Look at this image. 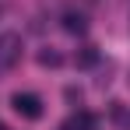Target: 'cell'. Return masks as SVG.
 <instances>
[{"label": "cell", "instance_id": "obj_1", "mask_svg": "<svg viewBox=\"0 0 130 130\" xmlns=\"http://www.w3.org/2000/svg\"><path fill=\"white\" fill-rule=\"evenodd\" d=\"M11 109L21 116V120H28V123H35V120H42V99L35 95V91H14L11 95Z\"/></svg>", "mask_w": 130, "mask_h": 130}, {"label": "cell", "instance_id": "obj_2", "mask_svg": "<svg viewBox=\"0 0 130 130\" xmlns=\"http://www.w3.org/2000/svg\"><path fill=\"white\" fill-rule=\"evenodd\" d=\"M18 60H21V35L18 32H4L0 35V74H7Z\"/></svg>", "mask_w": 130, "mask_h": 130}, {"label": "cell", "instance_id": "obj_3", "mask_svg": "<svg viewBox=\"0 0 130 130\" xmlns=\"http://www.w3.org/2000/svg\"><path fill=\"white\" fill-rule=\"evenodd\" d=\"M63 28L70 32V35H85L88 21H85V14H77V11H67V14H63Z\"/></svg>", "mask_w": 130, "mask_h": 130}, {"label": "cell", "instance_id": "obj_4", "mask_svg": "<svg viewBox=\"0 0 130 130\" xmlns=\"http://www.w3.org/2000/svg\"><path fill=\"white\" fill-rule=\"evenodd\" d=\"M60 130H95V116H91V112H77V116H70Z\"/></svg>", "mask_w": 130, "mask_h": 130}, {"label": "cell", "instance_id": "obj_5", "mask_svg": "<svg viewBox=\"0 0 130 130\" xmlns=\"http://www.w3.org/2000/svg\"><path fill=\"white\" fill-rule=\"evenodd\" d=\"M74 63L85 67V70H88V67H95V63H99V49H95V46H81V53L74 56Z\"/></svg>", "mask_w": 130, "mask_h": 130}, {"label": "cell", "instance_id": "obj_6", "mask_svg": "<svg viewBox=\"0 0 130 130\" xmlns=\"http://www.w3.org/2000/svg\"><path fill=\"white\" fill-rule=\"evenodd\" d=\"M63 63V53L60 49H42L39 53V67H60Z\"/></svg>", "mask_w": 130, "mask_h": 130}, {"label": "cell", "instance_id": "obj_7", "mask_svg": "<svg viewBox=\"0 0 130 130\" xmlns=\"http://www.w3.org/2000/svg\"><path fill=\"white\" fill-rule=\"evenodd\" d=\"M109 116H112V123H120V127H130V112L123 109V102H112V106H109Z\"/></svg>", "mask_w": 130, "mask_h": 130}, {"label": "cell", "instance_id": "obj_8", "mask_svg": "<svg viewBox=\"0 0 130 130\" xmlns=\"http://www.w3.org/2000/svg\"><path fill=\"white\" fill-rule=\"evenodd\" d=\"M63 99H67V102H81V88H74V85H70V88L63 91Z\"/></svg>", "mask_w": 130, "mask_h": 130}]
</instances>
